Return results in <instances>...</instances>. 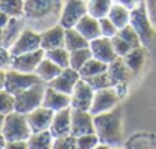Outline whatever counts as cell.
I'll use <instances>...</instances> for the list:
<instances>
[{"mask_svg":"<svg viewBox=\"0 0 156 149\" xmlns=\"http://www.w3.org/2000/svg\"><path fill=\"white\" fill-rule=\"evenodd\" d=\"M94 133L100 142L116 147L123 140V111L119 106L94 115Z\"/></svg>","mask_w":156,"mask_h":149,"instance_id":"7a4b0ae2","label":"cell"},{"mask_svg":"<svg viewBox=\"0 0 156 149\" xmlns=\"http://www.w3.org/2000/svg\"><path fill=\"white\" fill-rule=\"evenodd\" d=\"M65 33L66 29L60 23H55L47 29L41 30V48L44 51H48V49L65 47Z\"/></svg>","mask_w":156,"mask_h":149,"instance_id":"2e32d148","label":"cell"},{"mask_svg":"<svg viewBox=\"0 0 156 149\" xmlns=\"http://www.w3.org/2000/svg\"><path fill=\"white\" fill-rule=\"evenodd\" d=\"M5 78H7V70L0 68V89L5 88Z\"/></svg>","mask_w":156,"mask_h":149,"instance_id":"f6af8a7d","label":"cell"},{"mask_svg":"<svg viewBox=\"0 0 156 149\" xmlns=\"http://www.w3.org/2000/svg\"><path fill=\"white\" fill-rule=\"evenodd\" d=\"M63 2L65 0H25V21L41 32L59 22Z\"/></svg>","mask_w":156,"mask_h":149,"instance_id":"6da1fadb","label":"cell"},{"mask_svg":"<svg viewBox=\"0 0 156 149\" xmlns=\"http://www.w3.org/2000/svg\"><path fill=\"white\" fill-rule=\"evenodd\" d=\"M94 133V115L88 109L71 108V134L76 137Z\"/></svg>","mask_w":156,"mask_h":149,"instance_id":"8fae6325","label":"cell"},{"mask_svg":"<svg viewBox=\"0 0 156 149\" xmlns=\"http://www.w3.org/2000/svg\"><path fill=\"white\" fill-rule=\"evenodd\" d=\"M118 34L121 36L123 40H126L127 43H129L130 45L133 47V48L143 45V43H141V38H140V36H138V33L136 32L134 27H133L130 23L127 25V26H125V27H122V29H119Z\"/></svg>","mask_w":156,"mask_h":149,"instance_id":"836d02e7","label":"cell"},{"mask_svg":"<svg viewBox=\"0 0 156 149\" xmlns=\"http://www.w3.org/2000/svg\"><path fill=\"white\" fill-rule=\"evenodd\" d=\"M111 41H112L114 51H115L116 56H119V57H125L130 51H132V48H133V47L130 45L126 40H123V38H122L119 34L114 36V37L111 38Z\"/></svg>","mask_w":156,"mask_h":149,"instance_id":"8d00e7d4","label":"cell"},{"mask_svg":"<svg viewBox=\"0 0 156 149\" xmlns=\"http://www.w3.org/2000/svg\"><path fill=\"white\" fill-rule=\"evenodd\" d=\"M62 70L63 68L59 67V66L52 62L51 59L44 57L40 62V64L37 66V68H36V74L40 77L44 84H48V82H51L54 78H56Z\"/></svg>","mask_w":156,"mask_h":149,"instance_id":"603a6c76","label":"cell"},{"mask_svg":"<svg viewBox=\"0 0 156 149\" xmlns=\"http://www.w3.org/2000/svg\"><path fill=\"white\" fill-rule=\"evenodd\" d=\"M0 45H3V29L0 27Z\"/></svg>","mask_w":156,"mask_h":149,"instance_id":"c3c4849f","label":"cell"},{"mask_svg":"<svg viewBox=\"0 0 156 149\" xmlns=\"http://www.w3.org/2000/svg\"><path fill=\"white\" fill-rule=\"evenodd\" d=\"M94 89L85 81L81 78L76 84L73 89V93L70 95V107L76 109H90L92 101H93Z\"/></svg>","mask_w":156,"mask_h":149,"instance_id":"30bf717a","label":"cell"},{"mask_svg":"<svg viewBox=\"0 0 156 149\" xmlns=\"http://www.w3.org/2000/svg\"><path fill=\"white\" fill-rule=\"evenodd\" d=\"M5 149H29V144H27V141H23V140L7 141Z\"/></svg>","mask_w":156,"mask_h":149,"instance_id":"ab89813d","label":"cell"},{"mask_svg":"<svg viewBox=\"0 0 156 149\" xmlns=\"http://www.w3.org/2000/svg\"><path fill=\"white\" fill-rule=\"evenodd\" d=\"M89 48H90L92 56L94 59H99L104 63H110L118 57L114 51L111 38L104 37V36H100V37L89 41Z\"/></svg>","mask_w":156,"mask_h":149,"instance_id":"9a60e30c","label":"cell"},{"mask_svg":"<svg viewBox=\"0 0 156 149\" xmlns=\"http://www.w3.org/2000/svg\"><path fill=\"white\" fill-rule=\"evenodd\" d=\"M45 88H47V84L38 82V84L16 93L15 95V111L26 115L30 111L36 109L37 107L43 106Z\"/></svg>","mask_w":156,"mask_h":149,"instance_id":"5b68a950","label":"cell"},{"mask_svg":"<svg viewBox=\"0 0 156 149\" xmlns=\"http://www.w3.org/2000/svg\"><path fill=\"white\" fill-rule=\"evenodd\" d=\"M25 18H10L8 23L3 29V45L10 49L11 45L18 40L19 34L25 29Z\"/></svg>","mask_w":156,"mask_h":149,"instance_id":"7402d4cb","label":"cell"},{"mask_svg":"<svg viewBox=\"0 0 156 149\" xmlns=\"http://www.w3.org/2000/svg\"><path fill=\"white\" fill-rule=\"evenodd\" d=\"M112 2L115 3V4H121V5H123V7L129 8V10H133V8H136L137 5H140L144 0H112Z\"/></svg>","mask_w":156,"mask_h":149,"instance_id":"60d3db41","label":"cell"},{"mask_svg":"<svg viewBox=\"0 0 156 149\" xmlns=\"http://www.w3.org/2000/svg\"><path fill=\"white\" fill-rule=\"evenodd\" d=\"M54 149H77V137L74 134H66V136L56 137L54 140Z\"/></svg>","mask_w":156,"mask_h":149,"instance_id":"e575fe53","label":"cell"},{"mask_svg":"<svg viewBox=\"0 0 156 149\" xmlns=\"http://www.w3.org/2000/svg\"><path fill=\"white\" fill-rule=\"evenodd\" d=\"M107 68H108V63H104L99 59L90 57V59L85 63V66L80 70V74H81V78H89V77L105 73Z\"/></svg>","mask_w":156,"mask_h":149,"instance_id":"83f0119b","label":"cell"},{"mask_svg":"<svg viewBox=\"0 0 156 149\" xmlns=\"http://www.w3.org/2000/svg\"><path fill=\"white\" fill-rule=\"evenodd\" d=\"M11 60H12V55L10 49L5 48L4 45H0V68L8 70L11 66Z\"/></svg>","mask_w":156,"mask_h":149,"instance_id":"f35d334b","label":"cell"},{"mask_svg":"<svg viewBox=\"0 0 156 149\" xmlns=\"http://www.w3.org/2000/svg\"><path fill=\"white\" fill-rule=\"evenodd\" d=\"M130 25L134 27L144 47H149L156 37V27L149 16L147 3L144 0L140 5L130 11Z\"/></svg>","mask_w":156,"mask_h":149,"instance_id":"3957f363","label":"cell"},{"mask_svg":"<svg viewBox=\"0 0 156 149\" xmlns=\"http://www.w3.org/2000/svg\"><path fill=\"white\" fill-rule=\"evenodd\" d=\"M15 111V95L8 92L7 89H0V114L8 115Z\"/></svg>","mask_w":156,"mask_h":149,"instance_id":"1f68e13d","label":"cell"},{"mask_svg":"<svg viewBox=\"0 0 156 149\" xmlns=\"http://www.w3.org/2000/svg\"><path fill=\"white\" fill-rule=\"evenodd\" d=\"M119 101H121V97L115 92L114 86L100 89V90H94L93 101H92V106L89 111L93 115L107 112L110 109L115 108L116 106H119Z\"/></svg>","mask_w":156,"mask_h":149,"instance_id":"9c48e42d","label":"cell"},{"mask_svg":"<svg viewBox=\"0 0 156 149\" xmlns=\"http://www.w3.org/2000/svg\"><path fill=\"white\" fill-rule=\"evenodd\" d=\"M81 79V74L80 71L74 70L73 67H65L60 74L54 78L51 82H48V86L54 88V89H58L63 93H67V95H71L73 93V89L76 86V84Z\"/></svg>","mask_w":156,"mask_h":149,"instance_id":"4fadbf2b","label":"cell"},{"mask_svg":"<svg viewBox=\"0 0 156 149\" xmlns=\"http://www.w3.org/2000/svg\"><path fill=\"white\" fill-rule=\"evenodd\" d=\"M11 16L7 15L5 12H3V11H0V27L2 29H4V26L8 23V21H10Z\"/></svg>","mask_w":156,"mask_h":149,"instance_id":"ee69618b","label":"cell"},{"mask_svg":"<svg viewBox=\"0 0 156 149\" xmlns=\"http://www.w3.org/2000/svg\"><path fill=\"white\" fill-rule=\"evenodd\" d=\"M94 90H100V89H105V88H111L112 86V81H111L108 73H101L97 75L89 77V78H83Z\"/></svg>","mask_w":156,"mask_h":149,"instance_id":"d6a6232c","label":"cell"},{"mask_svg":"<svg viewBox=\"0 0 156 149\" xmlns=\"http://www.w3.org/2000/svg\"><path fill=\"white\" fill-rule=\"evenodd\" d=\"M4 116H5V115L0 114V133H2V130H3V123H4Z\"/></svg>","mask_w":156,"mask_h":149,"instance_id":"7dc6e473","label":"cell"},{"mask_svg":"<svg viewBox=\"0 0 156 149\" xmlns=\"http://www.w3.org/2000/svg\"><path fill=\"white\" fill-rule=\"evenodd\" d=\"M0 11L11 18H23L25 0H0Z\"/></svg>","mask_w":156,"mask_h":149,"instance_id":"f1b7e54d","label":"cell"},{"mask_svg":"<svg viewBox=\"0 0 156 149\" xmlns=\"http://www.w3.org/2000/svg\"><path fill=\"white\" fill-rule=\"evenodd\" d=\"M74 27H76V29L88 41H92V40H94V38H97V37H100V36H101L99 19L94 18V16H92L90 14L83 15L82 18L78 21V23Z\"/></svg>","mask_w":156,"mask_h":149,"instance_id":"d6986e66","label":"cell"},{"mask_svg":"<svg viewBox=\"0 0 156 149\" xmlns=\"http://www.w3.org/2000/svg\"><path fill=\"white\" fill-rule=\"evenodd\" d=\"M99 23H100V32H101V36L108 38H112L114 36L118 34L119 29L115 26L112 21H111L108 16H104V18H100L99 19Z\"/></svg>","mask_w":156,"mask_h":149,"instance_id":"74e56055","label":"cell"},{"mask_svg":"<svg viewBox=\"0 0 156 149\" xmlns=\"http://www.w3.org/2000/svg\"><path fill=\"white\" fill-rule=\"evenodd\" d=\"M49 131L55 138L71 133V107L55 112Z\"/></svg>","mask_w":156,"mask_h":149,"instance_id":"ac0fdd59","label":"cell"},{"mask_svg":"<svg viewBox=\"0 0 156 149\" xmlns=\"http://www.w3.org/2000/svg\"><path fill=\"white\" fill-rule=\"evenodd\" d=\"M43 82L41 78L36 73H23L14 68L7 70V78H5V89L11 92L12 95L22 92L33 85Z\"/></svg>","mask_w":156,"mask_h":149,"instance_id":"ba28073f","label":"cell"},{"mask_svg":"<svg viewBox=\"0 0 156 149\" xmlns=\"http://www.w3.org/2000/svg\"><path fill=\"white\" fill-rule=\"evenodd\" d=\"M130 11L132 10H129V8L123 7L121 4H115L114 3L107 16L115 23V26L118 29H122V27L127 26L130 23Z\"/></svg>","mask_w":156,"mask_h":149,"instance_id":"484cf974","label":"cell"},{"mask_svg":"<svg viewBox=\"0 0 156 149\" xmlns=\"http://www.w3.org/2000/svg\"><path fill=\"white\" fill-rule=\"evenodd\" d=\"M5 145H7V140L3 136V133H0V149H5Z\"/></svg>","mask_w":156,"mask_h":149,"instance_id":"bcb514c9","label":"cell"},{"mask_svg":"<svg viewBox=\"0 0 156 149\" xmlns=\"http://www.w3.org/2000/svg\"><path fill=\"white\" fill-rule=\"evenodd\" d=\"M107 73L110 75L111 81H112V86L115 84H119V82H127L130 75H133L130 68L125 63L123 57H119V56L116 59H114L112 62L108 63Z\"/></svg>","mask_w":156,"mask_h":149,"instance_id":"44dd1931","label":"cell"},{"mask_svg":"<svg viewBox=\"0 0 156 149\" xmlns=\"http://www.w3.org/2000/svg\"><path fill=\"white\" fill-rule=\"evenodd\" d=\"M40 48H41L40 32L32 26H25V29L19 34L18 40L11 45L10 52L12 56H15V55H22L26 54V52L37 51Z\"/></svg>","mask_w":156,"mask_h":149,"instance_id":"8992f818","label":"cell"},{"mask_svg":"<svg viewBox=\"0 0 156 149\" xmlns=\"http://www.w3.org/2000/svg\"><path fill=\"white\" fill-rule=\"evenodd\" d=\"M100 142L96 133H88L77 137V149H96Z\"/></svg>","mask_w":156,"mask_h":149,"instance_id":"d590c367","label":"cell"},{"mask_svg":"<svg viewBox=\"0 0 156 149\" xmlns=\"http://www.w3.org/2000/svg\"><path fill=\"white\" fill-rule=\"evenodd\" d=\"M2 133L7 141H16V140L27 141L30 134H32V129H30L29 122H27V116L18 111L10 112L4 116Z\"/></svg>","mask_w":156,"mask_h":149,"instance_id":"277c9868","label":"cell"},{"mask_svg":"<svg viewBox=\"0 0 156 149\" xmlns=\"http://www.w3.org/2000/svg\"><path fill=\"white\" fill-rule=\"evenodd\" d=\"M65 47L69 51H76V49L86 48L89 47V41L81 34L76 27H69L65 33Z\"/></svg>","mask_w":156,"mask_h":149,"instance_id":"d4e9b609","label":"cell"},{"mask_svg":"<svg viewBox=\"0 0 156 149\" xmlns=\"http://www.w3.org/2000/svg\"><path fill=\"white\" fill-rule=\"evenodd\" d=\"M114 89L118 93V96L121 99H123L125 96L127 95V82H119V84L114 85Z\"/></svg>","mask_w":156,"mask_h":149,"instance_id":"7bdbcfd3","label":"cell"},{"mask_svg":"<svg viewBox=\"0 0 156 149\" xmlns=\"http://www.w3.org/2000/svg\"><path fill=\"white\" fill-rule=\"evenodd\" d=\"M70 95L67 93H63L58 89L48 86L45 88V93H44V99H43V106L47 108L52 109L54 112L60 111L63 108H67L70 107Z\"/></svg>","mask_w":156,"mask_h":149,"instance_id":"e0dca14e","label":"cell"},{"mask_svg":"<svg viewBox=\"0 0 156 149\" xmlns=\"http://www.w3.org/2000/svg\"><path fill=\"white\" fill-rule=\"evenodd\" d=\"M45 57L51 59L52 62L56 63V64L62 68L70 66V51H69L66 47L48 49V51H45Z\"/></svg>","mask_w":156,"mask_h":149,"instance_id":"f546056e","label":"cell"},{"mask_svg":"<svg viewBox=\"0 0 156 149\" xmlns=\"http://www.w3.org/2000/svg\"><path fill=\"white\" fill-rule=\"evenodd\" d=\"M86 14H88L86 0H65L58 23H60L65 29L74 27L78 21Z\"/></svg>","mask_w":156,"mask_h":149,"instance_id":"52a82bcc","label":"cell"},{"mask_svg":"<svg viewBox=\"0 0 156 149\" xmlns=\"http://www.w3.org/2000/svg\"><path fill=\"white\" fill-rule=\"evenodd\" d=\"M54 140L55 137L49 130L36 131L30 134L27 144H29V149H51L54 145Z\"/></svg>","mask_w":156,"mask_h":149,"instance_id":"cb8c5ba5","label":"cell"},{"mask_svg":"<svg viewBox=\"0 0 156 149\" xmlns=\"http://www.w3.org/2000/svg\"><path fill=\"white\" fill-rule=\"evenodd\" d=\"M125 63L127 64V67L130 68L133 75H137L143 71V68L145 67L147 62V47H136L132 48V51L123 57Z\"/></svg>","mask_w":156,"mask_h":149,"instance_id":"ffe728a7","label":"cell"},{"mask_svg":"<svg viewBox=\"0 0 156 149\" xmlns=\"http://www.w3.org/2000/svg\"><path fill=\"white\" fill-rule=\"evenodd\" d=\"M54 114L55 112L52 109L47 108L44 106L37 107L36 109H33L29 114H26L27 122H29V126L32 129V133L49 130L52 119H54Z\"/></svg>","mask_w":156,"mask_h":149,"instance_id":"5bb4252c","label":"cell"},{"mask_svg":"<svg viewBox=\"0 0 156 149\" xmlns=\"http://www.w3.org/2000/svg\"><path fill=\"white\" fill-rule=\"evenodd\" d=\"M145 3H147L149 16H151L152 22H154V25L156 27V0H145Z\"/></svg>","mask_w":156,"mask_h":149,"instance_id":"b9f144b4","label":"cell"},{"mask_svg":"<svg viewBox=\"0 0 156 149\" xmlns=\"http://www.w3.org/2000/svg\"><path fill=\"white\" fill-rule=\"evenodd\" d=\"M90 57H93V56H92V52H90V48H89V47L71 51L70 52V67H73L74 70L80 71Z\"/></svg>","mask_w":156,"mask_h":149,"instance_id":"4dcf8cb0","label":"cell"},{"mask_svg":"<svg viewBox=\"0 0 156 149\" xmlns=\"http://www.w3.org/2000/svg\"><path fill=\"white\" fill-rule=\"evenodd\" d=\"M112 4V0H86L88 14H90L92 16H94L97 19L107 16Z\"/></svg>","mask_w":156,"mask_h":149,"instance_id":"4316f807","label":"cell"},{"mask_svg":"<svg viewBox=\"0 0 156 149\" xmlns=\"http://www.w3.org/2000/svg\"><path fill=\"white\" fill-rule=\"evenodd\" d=\"M44 57H45V51L43 48L22 55H15L12 56L10 68L23 71V73H36V68Z\"/></svg>","mask_w":156,"mask_h":149,"instance_id":"7c38bea8","label":"cell"}]
</instances>
